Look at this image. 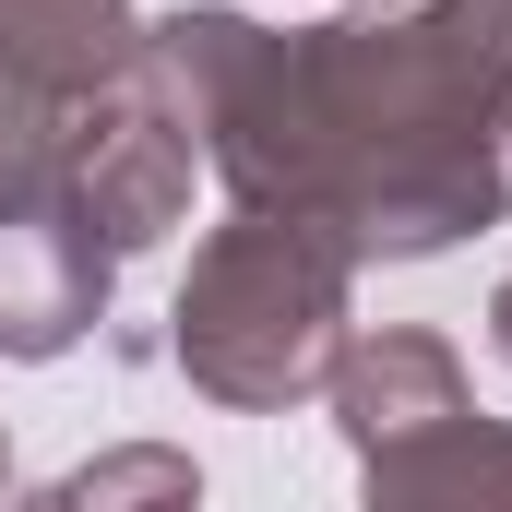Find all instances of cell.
<instances>
[{"label": "cell", "mask_w": 512, "mask_h": 512, "mask_svg": "<svg viewBox=\"0 0 512 512\" xmlns=\"http://www.w3.org/2000/svg\"><path fill=\"white\" fill-rule=\"evenodd\" d=\"M346 429H358L370 489H477V477H512V441L477 429V405H465L453 358L429 334H382V346L346 358Z\"/></svg>", "instance_id": "cell-3"}, {"label": "cell", "mask_w": 512, "mask_h": 512, "mask_svg": "<svg viewBox=\"0 0 512 512\" xmlns=\"http://www.w3.org/2000/svg\"><path fill=\"white\" fill-rule=\"evenodd\" d=\"M334 322H346V239H322L310 215H274V203H251L179 286V358L227 405L310 393L334 358Z\"/></svg>", "instance_id": "cell-2"}, {"label": "cell", "mask_w": 512, "mask_h": 512, "mask_svg": "<svg viewBox=\"0 0 512 512\" xmlns=\"http://www.w3.org/2000/svg\"><path fill=\"white\" fill-rule=\"evenodd\" d=\"M501 346H512V286H501Z\"/></svg>", "instance_id": "cell-4"}, {"label": "cell", "mask_w": 512, "mask_h": 512, "mask_svg": "<svg viewBox=\"0 0 512 512\" xmlns=\"http://www.w3.org/2000/svg\"><path fill=\"white\" fill-rule=\"evenodd\" d=\"M143 72L215 131L251 203L310 215L346 251H441L501 203L512 0H429L417 24L262 36L239 12H179Z\"/></svg>", "instance_id": "cell-1"}]
</instances>
